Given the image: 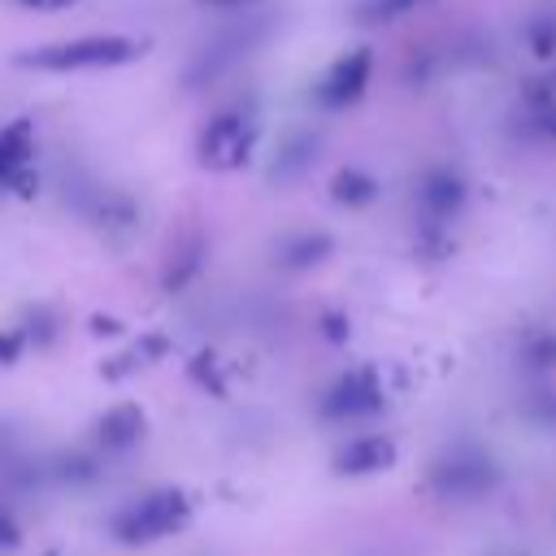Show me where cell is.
I'll return each mask as SVG.
<instances>
[{"instance_id": "obj_1", "label": "cell", "mask_w": 556, "mask_h": 556, "mask_svg": "<svg viewBox=\"0 0 556 556\" xmlns=\"http://www.w3.org/2000/svg\"><path fill=\"white\" fill-rule=\"evenodd\" d=\"M143 52H148V39H135V35H78V39L26 48L13 61L39 74H74V70H117L139 61Z\"/></svg>"}, {"instance_id": "obj_2", "label": "cell", "mask_w": 556, "mask_h": 556, "mask_svg": "<svg viewBox=\"0 0 556 556\" xmlns=\"http://www.w3.org/2000/svg\"><path fill=\"white\" fill-rule=\"evenodd\" d=\"M252 143H256V122L252 117H243V113H217L200 130L195 156L208 169H239L252 156Z\"/></svg>"}, {"instance_id": "obj_3", "label": "cell", "mask_w": 556, "mask_h": 556, "mask_svg": "<svg viewBox=\"0 0 556 556\" xmlns=\"http://www.w3.org/2000/svg\"><path fill=\"white\" fill-rule=\"evenodd\" d=\"M269 30H274L269 17H243V22H235V26L222 30L204 52H195V61H191V70H187V83L195 87V83H208V78L226 74V70H230L235 61H243Z\"/></svg>"}, {"instance_id": "obj_4", "label": "cell", "mask_w": 556, "mask_h": 556, "mask_svg": "<svg viewBox=\"0 0 556 556\" xmlns=\"http://www.w3.org/2000/svg\"><path fill=\"white\" fill-rule=\"evenodd\" d=\"M182 521H187V500L178 491H152L130 513H122L117 534L130 543H143V539H161V534L178 530Z\"/></svg>"}, {"instance_id": "obj_5", "label": "cell", "mask_w": 556, "mask_h": 556, "mask_svg": "<svg viewBox=\"0 0 556 556\" xmlns=\"http://www.w3.org/2000/svg\"><path fill=\"white\" fill-rule=\"evenodd\" d=\"M369 74H374V52L369 48L343 52L326 70V78L317 83V104L321 109H348V104H356L365 96V87H369Z\"/></svg>"}, {"instance_id": "obj_6", "label": "cell", "mask_w": 556, "mask_h": 556, "mask_svg": "<svg viewBox=\"0 0 556 556\" xmlns=\"http://www.w3.org/2000/svg\"><path fill=\"white\" fill-rule=\"evenodd\" d=\"M30 156H35V126L17 117L0 130V182L30 187Z\"/></svg>"}, {"instance_id": "obj_7", "label": "cell", "mask_w": 556, "mask_h": 556, "mask_svg": "<svg viewBox=\"0 0 556 556\" xmlns=\"http://www.w3.org/2000/svg\"><path fill=\"white\" fill-rule=\"evenodd\" d=\"M421 4H430V0H361L356 4V22H365V26L395 22V17H404V13L421 9Z\"/></svg>"}, {"instance_id": "obj_8", "label": "cell", "mask_w": 556, "mask_h": 556, "mask_svg": "<svg viewBox=\"0 0 556 556\" xmlns=\"http://www.w3.org/2000/svg\"><path fill=\"white\" fill-rule=\"evenodd\" d=\"M374 191V182L365 178V174H356V169H343L339 178H334V200H348V204H356V200H365Z\"/></svg>"}, {"instance_id": "obj_9", "label": "cell", "mask_w": 556, "mask_h": 556, "mask_svg": "<svg viewBox=\"0 0 556 556\" xmlns=\"http://www.w3.org/2000/svg\"><path fill=\"white\" fill-rule=\"evenodd\" d=\"M17 9H30V13H61V9H74L78 0H13Z\"/></svg>"}, {"instance_id": "obj_10", "label": "cell", "mask_w": 556, "mask_h": 556, "mask_svg": "<svg viewBox=\"0 0 556 556\" xmlns=\"http://www.w3.org/2000/svg\"><path fill=\"white\" fill-rule=\"evenodd\" d=\"M195 4H204V9H222V13H230V9H248V4H256V0H195Z\"/></svg>"}]
</instances>
